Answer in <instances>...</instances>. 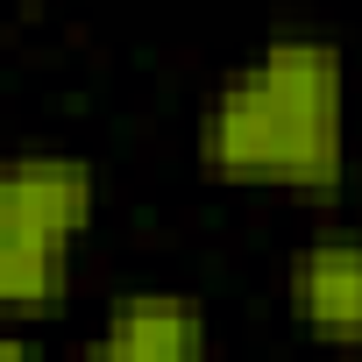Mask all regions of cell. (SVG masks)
Masks as SVG:
<instances>
[{"mask_svg": "<svg viewBox=\"0 0 362 362\" xmlns=\"http://www.w3.org/2000/svg\"><path fill=\"white\" fill-rule=\"evenodd\" d=\"M214 185L334 199L348 177V50L327 29H270L242 50L192 128Z\"/></svg>", "mask_w": 362, "mask_h": 362, "instance_id": "cell-1", "label": "cell"}, {"mask_svg": "<svg viewBox=\"0 0 362 362\" xmlns=\"http://www.w3.org/2000/svg\"><path fill=\"white\" fill-rule=\"evenodd\" d=\"M100 221V170L71 149L0 156V313L36 320L71 298L78 242Z\"/></svg>", "mask_w": 362, "mask_h": 362, "instance_id": "cell-2", "label": "cell"}, {"mask_svg": "<svg viewBox=\"0 0 362 362\" xmlns=\"http://www.w3.org/2000/svg\"><path fill=\"white\" fill-rule=\"evenodd\" d=\"M0 362H36L29 334H15V327H0Z\"/></svg>", "mask_w": 362, "mask_h": 362, "instance_id": "cell-5", "label": "cell"}, {"mask_svg": "<svg viewBox=\"0 0 362 362\" xmlns=\"http://www.w3.org/2000/svg\"><path fill=\"white\" fill-rule=\"evenodd\" d=\"M284 305L305 341L362 348V228H313L284 263Z\"/></svg>", "mask_w": 362, "mask_h": 362, "instance_id": "cell-4", "label": "cell"}, {"mask_svg": "<svg viewBox=\"0 0 362 362\" xmlns=\"http://www.w3.org/2000/svg\"><path fill=\"white\" fill-rule=\"evenodd\" d=\"M206 355H214V313L185 284L114 291L78 348V362H206Z\"/></svg>", "mask_w": 362, "mask_h": 362, "instance_id": "cell-3", "label": "cell"}]
</instances>
